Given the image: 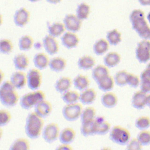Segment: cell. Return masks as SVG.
Here are the masks:
<instances>
[{
    "label": "cell",
    "mask_w": 150,
    "mask_h": 150,
    "mask_svg": "<svg viewBox=\"0 0 150 150\" xmlns=\"http://www.w3.org/2000/svg\"><path fill=\"white\" fill-rule=\"evenodd\" d=\"M132 27L143 39L150 40V27L145 19L144 12L140 9H135L129 15Z\"/></svg>",
    "instance_id": "6da1fadb"
},
{
    "label": "cell",
    "mask_w": 150,
    "mask_h": 150,
    "mask_svg": "<svg viewBox=\"0 0 150 150\" xmlns=\"http://www.w3.org/2000/svg\"><path fill=\"white\" fill-rule=\"evenodd\" d=\"M44 128L43 118L38 115L35 111L29 113L26 118L25 131L26 135L30 139L39 138L42 133Z\"/></svg>",
    "instance_id": "7a4b0ae2"
},
{
    "label": "cell",
    "mask_w": 150,
    "mask_h": 150,
    "mask_svg": "<svg viewBox=\"0 0 150 150\" xmlns=\"http://www.w3.org/2000/svg\"><path fill=\"white\" fill-rule=\"evenodd\" d=\"M0 100L2 104L7 107H13L19 101L16 88L10 80L4 81L0 87Z\"/></svg>",
    "instance_id": "3957f363"
},
{
    "label": "cell",
    "mask_w": 150,
    "mask_h": 150,
    "mask_svg": "<svg viewBox=\"0 0 150 150\" xmlns=\"http://www.w3.org/2000/svg\"><path fill=\"white\" fill-rule=\"evenodd\" d=\"M45 100V94L41 90H33L21 97L19 100V104L24 110H30L35 107L36 104L42 100Z\"/></svg>",
    "instance_id": "277c9868"
},
{
    "label": "cell",
    "mask_w": 150,
    "mask_h": 150,
    "mask_svg": "<svg viewBox=\"0 0 150 150\" xmlns=\"http://www.w3.org/2000/svg\"><path fill=\"white\" fill-rule=\"evenodd\" d=\"M110 138L117 144L125 145L130 140L131 134L127 129L120 125H115L110 131Z\"/></svg>",
    "instance_id": "5b68a950"
},
{
    "label": "cell",
    "mask_w": 150,
    "mask_h": 150,
    "mask_svg": "<svg viewBox=\"0 0 150 150\" xmlns=\"http://www.w3.org/2000/svg\"><path fill=\"white\" fill-rule=\"evenodd\" d=\"M82 104L78 103L66 104L62 109V115L68 121H74L81 117L83 111Z\"/></svg>",
    "instance_id": "8992f818"
},
{
    "label": "cell",
    "mask_w": 150,
    "mask_h": 150,
    "mask_svg": "<svg viewBox=\"0 0 150 150\" xmlns=\"http://www.w3.org/2000/svg\"><path fill=\"white\" fill-rule=\"evenodd\" d=\"M137 60L141 63H147L150 60V41L143 39L138 43L135 50Z\"/></svg>",
    "instance_id": "52a82bcc"
},
{
    "label": "cell",
    "mask_w": 150,
    "mask_h": 150,
    "mask_svg": "<svg viewBox=\"0 0 150 150\" xmlns=\"http://www.w3.org/2000/svg\"><path fill=\"white\" fill-rule=\"evenodd\" d=\"M60 132L58 124L55 122H51L44 127L42 135L46 142L50 144L59 138Z\"/></svg>",
    "instance_id": "ba28073f"
},
{
    "label": "cell",
    "mask_w": 150,
    "mask_h": 150,
    "mask_svg": "<svg viewBox=\"0 0 150 150\" xmlns=\"http://www.w3.org/2000/svg\"><path fill=\"white\" fill-rule=\"evenodd\" d=\"M26 77L28 87L32 91L39 90L42 82V76L40 70L36 67L30 69L26 74Z\"/></svg>",
    "instance_id": "9c48e42d"
},
{
    "label": "cell",
    "mask_w": 150,
    "mask_h": 150,
    "mask_svg": "<svg viewBox=\"0 0 150 150\" xmlns=\"http://www.w3.org/2000/svg\"><path fill=\"white\" fill-rule=\"evenodd\" d=\"M81 20L77 15L73 14H67L63 19V23L67 31L72 32H78L81 27Z\"/></svg>",
    "instance_id": "30bf717a"
},
{
    "label": "cell",
    "mask_w": 150,
    "mask_h": 150,
    "mask_svg": "<svg viewBox=\"0 0 150 150\" xmlns=\"http://www.w3.org/2000/svg\"><path fill=\"white\" fill-rule=\"evenodd\" d=\"M61 42L63 46L68 49L76 47L79 43V38L74 33L70 31L65 32L61 37Z\"/></svg>",
    "instance_id": "8fae6325"
},
{
    "label": "cell",
    "mask_w": 150,
    "mask_h": 150,
    "mask_svg": "<svg viewBox=\"0 0 150 150\" xmlns=\"http://www.w3.org/2000/svg\"><path fill=\"white\" fill-rule=\"evenodd\" d=\"M42 43L45 51L49 54L54 55L58 52L59 46L56 38L50 35H46L43 39Z\"/></svg>",
    "instance_id": "7c38bea8"
},
{
    "label": "cell",
    "mask_w": 150,
    "mask_h": 150,
    "mask_svg": "<svg viewBox=\"0 0 150 150\" xmlns=\"http://www.w3.org/2000/svg\"><path fill=\"white\" fill-rule=\"evenodd\" d=\"M30 13L25 8L18 9L13 16V22L15 24L19 27L25 26L29 21Z\"/></svg>",
    "instance_id": "4fadbf2b"
},
{
    "label": "cell",
    "mask_w": 150,
    "mask_h": 150,
    "mask_svg": "<svg viewBox=\"0 0 150 150\" xmlns=\"http://www.w3.org/2000/svg\"><path fill=\"white\" fill-rule=\"evenodd\" d=\"M16 89L21 90L27 84V77L23 71L18 70L13 73L9 80Z\"/></svg>",
    "instance_id": "5bb4252c"
},
{
    "label": "cell",
    "mask_w": 150,
    "mask_h": 150,
    "mask_svg": "<svg viewBox=\"0 0 150 150\" xmlns=\"http://www.w3.org/2000/svg\"><path fill=\"white\" fill-rule=\"evenodd\" d=\"M96 135H103L109 132L111 129L110 124L105 120L104 117L99 116L95 118Z\"/></svg>",
    "instance_id": "9a60e30c"
},
{
    "label": "cell",
    "mask_w": 150,
    "mask_h": 150,
    "mask_svg": "<svg viewBox=\"0 0 150 150\" xmlns=\"http://www.w3.org/2000/svg\"><path fill=\"white\" fill-rule=\"evenodd\" d=\"M52 111L51 103L46 100H42L35 107V112L42 118H44L49 116Z\"/></svg>",
    "instance_id": "2e32d148"
},
{
    "label": "cell",
    "mask_w": 150,
    "mask_h": 150,
    "mask_svg": "<svg viewBox=\"0 0 150 150\" xmlns=\"http://www.w3.org/2000/svg\"><path fill=\"white\" fill-rule=\"evenodd\" d=\"M97 93L92 88H88L80 93L79 101L83 105H90L94 102L96 99Z\"/></svg>",
    "instance_id": "e0dca14e"
},
{
    "label": "cell",
    "mask_w": 150,
    "mask_h": 150,
    "mask_svg": "<svg viewBox=\"0 0 150 150\" xmlns=\"http://www.w3.org/2000/svg\"><path fill=\"white\" fill-rule=\"evenodd\" d=\"M146 93L141 90L136 91L132 96L131 104L134 108L137 110L143 109L146 105Z\"/></svg>",
    "instance_id": "ac0fdd59"
},
{
    "label": "cell",
    "mask_w": 150,
    "mask_h": 150,
    "mask_svg": "<svg viewBox=\"0 0 150 150\" xmlns=\"http://www.w3.org/2000/svg\"><path fill=\"white\" fill-rule=\"evenodd\" d=\"M96 83L98 88L104 92L111 91L115 84L114 77L110 76V74H108L102 77Z\"/></svg>",
    "instance_id": "d6986e66"
},
{
    "label": "cell",
    "mask_w": 150,
    "mask_h": 150,
    "mask_svg": "<svg viewBox=\"0 0 150 150\" xmlns=\"http://www.w3.org/2000/svg\"><path fill=\"white\" fill-rule=\"evenodd\" d=\"M13 63L17 70H25L29 64V60L24 53H19L15 55L13 59Z\"/></svg>",
    "instance_id": "ffe728a7"
},
{
    "label": "cell",
    "mask_w": 150,
    "mask_h": 150,
    "mask_svg": "<svg viewBox=\"0 0 150 150\" xmlns=\"http://www.w3.org/2000/svg\"><path fill=\"white\" fill-rule=\"evenodd\" d=\"M76 135V132L72 128L66 127L60 132L59 139L61 144H70L74 140Z\"/></svg>",
    "instance_id": "44dd1931"
},
{
    "label": "cell",
    "mask_w": 150,
    "mask_h": 150,
    "mask_svg": "<svg viewBox=\"0 0 150 150\" xmlns=\"http://www.w3.org/2000/svg\"><path fill=\"white\" fill-rule=\"evenodd\" d=\"M73 84V81L69 77H62L57 79L54 84L55 90L59 93L63 94L70 90Z\"/></svg>",
    "instance_id": "7402d4cb"
},
{
    "label": "cell",
    "mask_w": 150,
    "mask_h": 150,
    "mask_svg": "<svg viewBox=\"0 0 150 150\" xmlns=\"http://www.w3.org/2000/svg\"><path fill=\"white\" fill-rule=\"evenodd\" d=\"M96 65L95 59L90 55H84L80 57L77 61V66L80 69L89 70L94 68Z\"/></svg>",
    "instance_id": "603a6c76"
},
{
    "label": "cell",
    "mask_w": 150,
    "mask_h": 150,
    "mask_svg": "<svg viewBox=\"0 0 150 150\" xmlns=\"http://www.w3.org/2000/svg\"><path fill=\"white\" fill-rule=\"evenodd\" d=\"M121 59V56L118 53L116 52H110L104 57V64L108 68L114 67L120 63Z\"/></svg>",
    "instance_id": "cb8c5ba5"
},
{
    "label": "cell",
    "mask_w": 150,
    "mask_h": 150,
    "mask_svg": "<svg viewBox=\"0 0 150 150\" xmlns=\"http://www.w3.org/2000/svg\"><path fill=\"white\" fill-rule=\"evenodd\" d=\"M101 102L104 107L107 108H112L117 104L118 97L112 92H105L101 97Z\"/></svg>",
    "instance_id": "d4e9b609"
},
{
    "label": "cell",
    "mask_w": 150,
    "mask_h": 150,
    "mask_svg": "<svg viewBox=\"0 0 150 150\" xmlns=\"http://www.w3.org/2000/svg\"><path fill=\"white\" fill-rule=\"evenodd\" d=\"M33 62L35 67L41 70L49 66L50 59L45 53L40 52L34 56Z\"/></svg>",
    "instance_id": "484cf974"
},
{
    "label": "cell",
    "mask_w": 150,
    "mask_h": 150,
    "mask_svg": "<svg viewBox=\"0 0 150 150\" xmlns=\"http://www.w3.org/2000/svg\"><path fill=\"white\" fill-rule=\"evenodd\" d=\"M49 67L54 72H61L66 67V60L62 57H54L50 60Z\"/></svg>",
    "instance_id": "4316f807"
},
{
    "label": "cell",
    "mask_w": 150,
    "mask_h": 150,
    "mask_svg": "<svg viewBox=\"0 0 150 150\" xmlns=\"http://www.w3.org/2000/svg\"><path fill=\"white\" fill-rule=\"evenodd\" d=\"M90 81L87 76L83 74H78L76 76L73 80V84L74 87L78 90L82 91L89 87Z\"/></svg>",
    "instance_id": "83f0119b"
},
{
    "label": "cell",
    "mask_w": 150,
    "mask_h": 150,
    "mask_svg": "<svg viewBox=\"0 0 150 150\" xmlns=\"http://www.w3.org/2000/svg\"><path fill=\"white\" fill-rule=\"evenodd\" d=\"M109 45L110 43L107 39H100L94 43L93 46V52L96 55H103L108 50Z\"/></svg>",
    "instance_id": "f1b7e54d"
},
{
    "label": "cell",
    "mask_w": 150,
    "mask_h": 150,
    "mask_svg": "<svg viewBox=\"0 0 150 150\" xmlns=\"http://www.w3.org/2000/svg\"><path fill=\"white\" fill-rule=\"evenodd\" d=\"M65 30L66 28L64 23L59 22H54L52 24L49 25L47 26L49 35L54 38H57L62 35L65 32Z\"/></svg>",
    "instance_id": "f546056e"
},
{
    "label": "cell",
    "mask_w": 150,
    "mask_h": 150,
    "mask_svg": "<svg viewBox=\"0 0 150 150\" xmlns=\"http://www.w3.org/2000/svg\"><path fill=\"white\" fill-rule=\"evenodd\" d=\"M108 74H110L108 67L104 64H99L94 66L91 72L92 78L96 82Z\"/></svg>",
    "instance_id": "4dcf8cb0"
},
{
    "label": "cell",
    "mask_w": 150,
    "mask_h": 150,
    "mask_svg": "<svg viewBox=\"0 0 150 150\" xmlns=\"http://www.w3.org/2000/svg\"><path fill=\"white\" fill-rule=\"evenodd\" d=\"M80 131L81 134L85 137L96 135L95 119L93 121L81 122Z\"/></svg>",
    "instance_id": "1f68e13d"
},
{
    "label": "cell",
    "mask_w": 150,
    "mask_h": 150,
    "mask_svg": "<svg viewBox=\"0 0 150 150\" xmlns=\"http://www.w3.org/2000/svg\"><path fill=\"white\" fill-rule=\"evenodd\" d=\"M62 98L66 104L78 103L79 101L80 94L76 91L69 90L62 94Z\"/></svg>",
    "instance_id": "d6a6232c"
},
{
    "label": "cell",
    "mask_w": 150,
    "mask_h": 150,
    "mask_svg": "<svg viewBox=\"0 0 150 150\" xmlns=\"http://www.w3.org/2000/svg\"><path fill=\"white\" fill-rule=\"evenodd\" d=\"M30 149V143L25 138H19L15 139L11 144V150H28Z\"/></svg>",
    "instance_id": "836d02e7"
},
{
    "label": "cell",
    "mask_w": 150,
    "mask_h": 150,
    "mask_svg": "<svg viewBox=\"0 0 150 150\" xmlns=\"http://www.w3.org/2000/svg\"><path fill=\"white\" fill-rule=\"evenodd\" d=\"M106 39L111 45L116 46L118 45L121 40V33L116 29L108 31L106 35Z\"/></svg>",
    "instance_id": "e575fe53"
},
{
    "label": "cell",
    "mask_w": 150,
    "mask_h": 150,
    "mask_svg": "<svg viewBox=\"0 0 150 150\" xmlns=\"http://www.w3.org/2000/svg\"><path fill=\"white\" fill-rule=\"evenodd\" d=\"M34 42L32 38L29 35L22 36L18 41V47L22 51L30 50L33 47Z\"/></svg>",
    "instance_id": "d590c367"
},
{
    "label": "cell",
    "mask_w": 150,
    "mask_h": 150,
    "mask_svg": "<svg viewBox=\"0 0 150 150\" xmlns=\"http://www.w3.org/2000/svg\"><path fill=\"white\" fill-rule=\"evenodd\" d=\"M96 117V109L93 107H87L83 110L80 119L81 122L94 120Z\"/></svg>",
    "instance_id": "8d00e7d4"
},
{
    "label": "cell",
    "mask_w": 150,
    "mask_h": 150,
    "mask_svg": "<svg viewBox=\"0 0 150 150\" xmlns=\"http://www.w3.org/2000/svg\"><path fill=\"white\" fill-rule=\"evenodd\" d=\"M90 12V6L86 3L83 2L78 5L76 10V15L80 20H85L88 17Z\"/></svg>",
    "instance_id": "74e56055"
},
{
    "label": "cell",
    "mask_w": 150,
    "mask_h": 150,
    "mask_svg": "<svg viewBox=\"0 0 150 150\" xmlns=\"http://www.w3.org/2000/svg\"><path fill=\"white\" fill-rule=\"evenodd\" d=\"M128 73L124 70L118 71L114 76V81L115 84L122 87L127 84V76Z\"/></svg>",
    "instance_id": "f35d334b"
},
{
    "label": "cell",
    "mask_w": 150,
    "mask_h": 150,
    "mask_svg": "<svg viewBox=\"0 0 150 150\" xmlns=\"http://www.w3.org/2000/svg\"><path fill=\"white\" fill-rule=\"evenodd\" d=\"M13 44L11 40L8 39H3L0 41V51L4 54L11 53L13 50Z\"/></svg>",
    "instance_id": "ab89813d"
},
{
    "label": "cell",
    "mask_w": 150,
    "mask_h": 150,
    "mask_svg": "<svg viewBox=\"0 0 150 150\" xmlns=\"http://www.w3.org/2000/svg\"><path fill=\"white\" fill-rule=\"evenodd\" d=\"M135 125L139 130L146 129L150 127V118L147 116L140 117L136 120Z\"/></svg>",
    "instance_id": "60d3db41"
},
{
    "label": "cell",
    "mask_w": 150,
    "mask_h": 150,
    "mask_svg": "<svg viewBox=\"0 0 150 150\" xmlns=\"http://www.w3.org/2000/svg\"><path fill=\"white\" fill-rule=\"evenodd\" d=\"M137 139L142 146H147L150 144V131L146 129L141 130L137 135Z\"/></svg>",
    "instance_id": "b9f144b4"
},
{
    "label": "cell",
    "mask_w": 150,
    "mask_h": 150,
    "mask_svg": "<svg viewBox=\"0 0 150 150\" xmlns=\"http://www.w3.org/2000/svg\"><path fill=\"white\" fill-rule=\"evenodd\" d=\"M12 118V115L10 112L5 109H2L0 111V125L1 127H4L8 124Z\"/></svg>",
    "instance_id": "7bdbcfd3"
},
{
    "label": "cell",
    "mask_w": 150,
    "mask_h": 150,
    "mask_svg": "<svg viewBox=\"0 0 150 150\" xmlns=\"http://www.w3.org/2000/svg\"><path fill=\"white\" fill-rule=\"evenodd\" d=\"M141 80L137 75L128 73L127 76V84L133 88H137L140 84Z\"/></svg>",
    "instance_id": "ee69618b"
},
{
    "label": "cell",
    "mask_w": 150,
    "mask_h": 150,
    "mask_svg": "<svg viewBox=\"0 0 150 150\" xmlns=\"http://www.w3.org/2000/svg\"><path fill=\"white\" fill-rule=\"evenodd\" d=\"M142 148V145L137 138L130 139L127 144V149L129 150H140Z\"/></svg>",
    "instance_id": "f6af8a7d"
},
{
    "label": "cell",
    "mask_w": 150,
    "mask_h": 150,
    "mask_svg": "<svg viewBox=\"0 0 150 150\" xmlns=\"http://www.w3.org/2000/svg\"><path fill=\"white\" fill-rule=\"evenodd\" d=\"M140 88L141 90L145 93H150V78H140Z\"/></svg>",
    "instance_id": "bcb514c9"
},
{
    "label": "cell",
    "mask_w": 150,
    "mask_h": 150,
    "mask_svg": "<svg viewBox=\"0 0 150 150\" xmlns=\"http://www.w3.org/2000/svg\"><path fill=\"white\" fill-rule=\"evenodd\" d=\"M57 149H64V150H71L73 149V148L71 146L70 144H61L60 145H59L57 148Z\"/></svg>",
    "instance_id": "7dc6e473"
},
{
    "label": "cell",
    "mask_w": 150,
    "mask_h": 150,
    "mask_svg": "<svg viewBox=\"0 0 150 150\" xmlns=\"http://www.w3.org/2000/svg\"><path fill=\"white\" fill-rule=\"evenodd\" d=\"M42 46H43V43H40V42H37L36 43H34V45H33V47H35V49L37 50L41 49Z\"/></svg>",
    "instance_id": "c3c4849f"
},
{
    "label": "cell",
    "mask_w": 150,
    "mask_h": 150,
    "mask_svg": "<svg viewBox=\"0 0 150 150\" xmlns=\"http://www.w3.org/2000/svg\"><path fill=\"white\" fill-rule=\"evenodd\" d=\"M139 3L144 6L150 5V0H138Z\"/></svg>",
    "instance_id": "681fc988"
},
{
    "label": "cell",
    "mask_w": 150,
    "mask_h": 150,
    "mask_svg": "<svg viewBox=\"0 0 150 150\" xmlns=\"http://www.w3.org/2000/svg\"><path fill=\"white\" fill-rule=\"evenodd\" d=\"M146 105H147L150 108V94H149L146 96Z\"/></svg>",
    "instance_id": "f907efd6"
},
{
    "label": "cell",
    "mask_w": 150,
    "mask_h": 150,
    "mask_svg": "<svg viewBox=\"0 0 150 150\" xmlns=\"http://www.w3.org/2000/svg\"><path fill=\"white\" fill-rule=\"evenodd\" d=\"M62 0H46L47 2L50 3V4H57L59 2H60Z\"/></svg>",
    "instance_id": "816d5d0a"
},
{
    "label": "cell",
    "mask_w": 150,
    "mask_h": 150,
    "mask_svg": "<svg viewBox=\"0 0 150 150\" xmlns=\"http://www.w3.org/2000/svg\"><path fill=\"white\" fill-rule=\"evenodd\" d=\"M147 19H148L149 22L150 23V12L148 13V15H147Z\"/></svg>",
    "instance_id": "f5cc1de1"
},
{
    "label": "cell",
    "mask_w": 150,
    "mask_h": 150,
    "mask_svg": "<svg viewBox=\"0 0 150 150\" xmlns=\"http://www.w3.org/2000/svg\"><path fill=\"white\" fill-rule=\"evenodd\" d=\"M29 1H30V2H36V1H39V0H29Z\"/></svg>",
    "instance_id": "db71d44e"
},
{
    "label": "cell",
    "mask_w": 150,
    "mask_h": 150,
    "mask_svg": "<svg viewBox=\"0 0 150 150\" xmlns=\"http://www.w3.org/2000/svg\"><path fill=\"white\" fill-rule=\"evenodd\" d=\"M148 67V68H149V69H150V62L148 64V66H147V67Z\"/></svg>",
    "instance_id": "11a10c76"
}]
</instances>
